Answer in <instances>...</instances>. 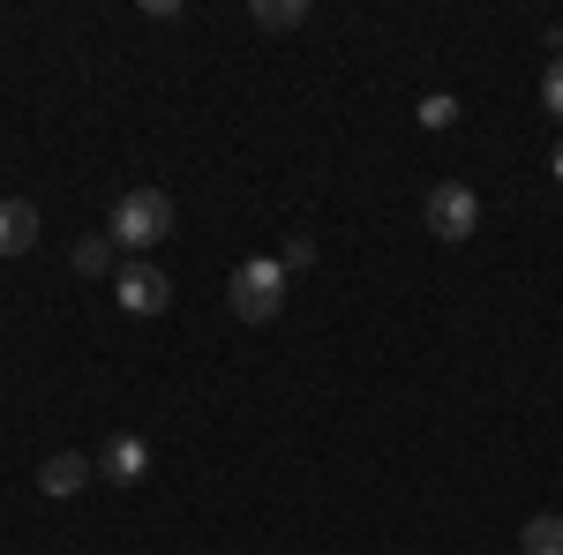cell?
<instances>
[{
	"instance_id": "6da1fadb",
	"label": "cell",
	"mask_w": 563,
	"mask_h": 555,
	"mask_svg": "<svg viewBox=\"0 0 563 555\" xmlns=\"http://www.w3.org/2000/svg\"><path fill=\"white\" fill-rule=\"evenodd\" d=\"M113 248L121 256H143V248H158L166 233H174V196L166 188H129L121 203H113Z\"/></svg>"
},
{
	"instance_id": "9a60e30c",
	"label": "cell",
	"mask_w": 563,
	"mask_h": 555,
	"mask_svg": "<svg viewBox=\"0 0 563 555\" xmlns=\"http://www.w3.org/2000/svg\"><path fill=\"white\" fill-rule=\"evenodd\" d=\"M556 53H563V31H556Z\"/></svg>"
},
{
	"instance_id": "4fadbf2b",
	"label": "cell",
	"mask_w": 563,
	"mask_h": 555,
	"mask_svg": "<svg viewBox=\"0 0 563 555\" xmlns=\"http://www.w3.org/2000/svg\"><path fill=\"white\" fill-rule=\"evenodd\" d=\"M278 263H286V270H308V263H316V241H308V233H294V241L278 248Z\"/></svg>"
},
{
	"instance_id": "7c38bea8",
	"label": "cell",
	"mask_w": 563,
	"mask_h": 555,
	"mask_svg": "<svg viewBox=\"0 0 563 555\" xmlns=\"http://www.w3.org/2000/svg\"><path fill=\"white\" fill-rule=\"evenodd\" d=\"M541 106H549V113L563 121V53L549 60V68H541Z\"/></svg>"
},
{
	"instance_id": "277c9868",
	"label": "cell",
	"mask_w": 563,
	"mask_h": 555,
	"mask_svg": "<svg viewBox=\"0 0 563 555\" xmlns=\"http://www.w3.org/2000/svg\"><path fill=\"white\" fill-rule=\"evenodd\" d=\"M121 308H129V315H166V308H174V278H166L158 263L135 256L129 270H121Z\"/></svg>"
},
{
	"instance_id": "52a82bcc",
	"label": "cell",
	"mask_w": 563,
	"mask_h": 555,
	"mask_svg": "<svg viewBox=\"0 0 563 555\" xmlns=\"http://www.w3.org/2000/svg\"><path fill=\"white\" fill-rule=\"evenodd\" d=\"M84 480H90V458H84V451H53V458L38 466V488H45V496H76Z\"/></svg>"
},
{
	"instance_id": "8992f818",
	"label": "cell",
	"mask_w": 563,
	"mask_h": 555,
	"mask_svg": "<svg viewBox=\"0 0 563 555\" xmlns=\"http://www.w3.org/2000/svg\"><path fill=\"white\" fill-rule=\"evenodd\" d=\"M31 248H38V203L8 196L0 203V256H31Z\"/></svg>"
},
{
	"instance_id": "5bb4252c",
	"label": "cell",
	"mask_w": 563,
	"mask_h": 555,
	"mask_svg": "<svg viewBox=\"0 0 563 555\" xmlns=\"http://www.w3.org/2000/svg\"><path fill=\"white\" fill-rule=\"evenodd\" d=\"M549 173H556V180H563V135H556V158H549Z\"/></svg>"
},
{
	"instance_id": "7a4b0ae2",
	"label": "cell",
	"mask_w": 563,
	"mask_h": 555,
	"mask_svg": "<svg viewBox=\"0 0 563 555\" xmlns=\"http://www.w3.org/2000/svg\"><path fill=\"white\" fill-rule=\"evenodd\" d=\"M286 286H294V270H286L278 256H249L241 270H233L225 300H233V315H241V323H278V308H286Z\"/></svg>"
},
{
	"instance_id": "8fae6325",
	"label": "cell",
	"mask_w": 563,
	"mask_h": 555,
	"mask_svg": "<svg viewBox=\"0 0 563 555\" xmlns=\"http://www.w3.org/2000/svg\"><path fill=\"white\" fill-rule=\"evenodd\" d=\"M451 121H459V98H451V90L421 98V129H451Z\"/></svg>"
},
{
	"instance_id": "ba28073f",
	"label": "cell",
	"mask_w": 563,
	"mask_h": 555,
	"mask_svg": "<svg viewBox=\"0 0 563 555\" xmlns=\"http://www.w3.org/2000/svg\"><path fill=\"white\" fill-rule=\"evenodd\" d=\"M113 256H121V248H113V233H98V241H76V248H68L76 278H106V270H113Z\"/></svg>"
},
{
	"instance_id": "3957f363",
	"label": "cell",
	"mask_w": 563,
	"mask_h": 555,
	"mask_svg": "<svg viewBox=\"0 0 563 555\" xmlns=\"http://www.w3.org/2000/svg\"><path fill=\"white\" fill-rule=\"evenodd\" d=\"M429 233L443 248H459V241H474L481 233V196L466 180H435L429 188Z\"/></svg>"
},
{
	"instance_id": "30bf717a",
	"label": "cell",
	"mask_w": 563,
	"mask_h": 555,
	"mask_svg": "<svg viewBox=\"0 0 563 555\" xmlns=\"http://www.w3.org/2000/svg\"><path fill=\"white\" fill-rule=\"evenodd\" d=\"M249 15H256V31H294V23H308V0H256Z\"/></svg>"
},
{
	"instance_id": "9c48e42d",
	"label": "cell",
	"mask_w": 563,
	"mask_h": 555,
	"mask_svg": "<svg viewBox=\"0 0 563 555\" xmlns=\"http://www.w3.org/2000/svg\"><path fill=\"white\" fill-rule=\"evenodd\" d=\"M519 555H563V518H526V533H519Z\"/></svg>"
},
{
	"instance_id": "5b68a950",
	"label": "cell",
	"mask_w": 563,
	"mask_h": 555,
	"mask_svg": "<svg viewBox=\"0 0 563 555\" xmlns=\"http://www.w3.org/2000/svg\"><path fill=\"white\" fill-rule=\"evenodd\" d=\"M98 473H106L113 488H135V480L151 473V443H143V435H106V451H98Z\"/></svg>"
}]
</instances>
